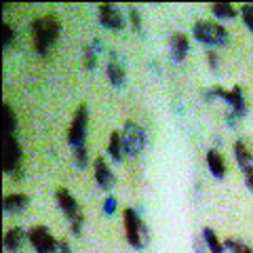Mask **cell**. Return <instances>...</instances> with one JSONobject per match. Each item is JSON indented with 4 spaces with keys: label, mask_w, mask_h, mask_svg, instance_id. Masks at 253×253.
I'll return each instance as SVG.
<instances>
[{
    "label": "cell",
    "mask_w": 253,
    "mask_h": 253,
    "mask_svg": "<svg viewBox=\"0 0 253 253\" xmlns=\"http://www.w3.org/2000/svg\"><path fill=\"white\" fill-rule=\"evenodd\" d=\"M61 23L55 15H42L32 21V41L38 55H46V51L53 46V42L59 38Z\"/></svg>",
    "instance_id": "obj_1"
},
{
    "label": "cell",
    "mask_w": 253,
    "mask_h": 253,
    "mask_svg": "<svg viewBox=\"0 0 253 253\" xmlns=\"http://www.w3.org/2000/svg\"><path fill=\"white\" fill-rule=\"evenodd\" d=\"M55 201H57L59 209L63 211V215L70 219L72 232L81 234L83 232V224H84V215L81 211V205H78L76 199L72 196V192H70L68 188H57V190H55Z\"/></svg>",
    "instance_id": "obj_2"
},
{
    "label": "cell",
    "mask_w": 253,
    "mask_h": 253,
    "mask_svg": "<svg viewBox=\"0 0 253 253\" xmlns=\"http://www.w3.org/2000/svg\"><path fill=\"white\" fill-rule=\"evenodd\" d=\"M192 36L203 44L221 46L228 42V30L217 21H196L192 26Z\"/></svg>",
    "instance_id": "obj_3"
},
{
    "label": "cell",
    "mask_w": 253,
    "mask_h": 253,
    "mask_svg": "<svg viewBox=\"0 0 253 253\" xmlns=\"http://www.w3.org/2000/svg\"><path fill=\"white\" fill-rule=\"evenodd\" d=\"M123 224H125V236L133 249H141L148 243V230L146 224L141 221L135 209H125L123 211Z\"/></svg>",
    "instance_id": "obj_4"
},
{
    "label": "cell",
    "mask_w": 253,
    "mask_h": 253,
    "mask_svg": "<svg viewBox=\"0 0 253 253\" xmlns=\"http://www.w3.org/2000/svg\"><path fill=\"white\" fill-rule=\"evenodd\" d=\"M123 150L126 156H137L146 148V133L135 121H126L123 126Z\"/></svg>",
    "instance_id": "obj_5"
},
{
    "label": "cell",
    "mask_w": 253,
    "mask_h": 253,
    "mask_svg": "<svg viewBox=\"0 0 253 253\" xmlns=\"http://www.w3.org/2000/svg\"><path fill=\"white\" fill-rule=\"evenodd\" d=\"M28 241L36 253H55L59 247V241L49 232L46 226H34L28 230Z\"/></svg>",
    "instance_id": "obj_6"
},
{
    "label": "cell",
    "mask_w": 253,
    "mask_h": 253,
    "mask_svg": "<svg viewBox=\"0 0 253 253\" xmlns=\"http://www.w3.org/2000/svg\"><path fill=\"white\" fill-rule=\"evenodd\" d=\"M86 123H89V110H86V104H81L74 110L72 125H70V131H68V141H70V146L72 148L84 144Z\"/></svg>",
    "instance_id": "obj_7"
},
{
    "label": "cell",
    "mask_w": 253,
    "mask_h": 253,
    "mask_svg": "<svg viewBox=\"0 0 253 253\" xmlns=\"http://www.w3.org/2000/svg\"><path fill=\"white\" fill-rule=\"evenodd\" d=\"M21 165V146L15 135H2V169L4 173H17Z\"/></svg>",
    "instance_id": "obj_8"
},
{
    "label": "cell",
    "mask_w": 253,
    "mask_h": 253,
    "mask_svg": "<svg viewBox=\"0 0 253 253\" xmlns=\"http://www.w3.org/2000/svg\"><path fill=\"white\" fill-rule=\"evenodd\" d=\"M213 97H221L224 101H228V106L232 108V112L236 116H243L245 112H247V104H245V95H243V89L239 84H234L230 91L221 89V86H213L211 89Z\"/></svg>",
    "instance_id": "obj_9"
},
{
    "label": "cell",
    "mask_w": 253,
    "mask_h": 253,
    "mask_svg": "<svg viewBox=\"0 0 253 253\" xmlns=\"http://www.w3.org/2000/svg\"><path fill=\"white\" fill-rule=\"evenodd\" d=\"M99 21L108 30H123L125 15L116 4H99Z\"/></svg>",
    "instance_id": "obj_10"
},
{
    "label": "cell",
    "mask_w": 253,
    "mask_h": 253,
    "mask_svg": "<svg viewBox=\"0 0 253 253\" xmlns=\"http://www.w3.org/2000/svg\"><path fill=\"white\" fill-rule=\"evenodd\" d=\"M169 49H171V59L175 63H181L186 59V55L190 51V41L184 32H175L169 41Z\"/></svg>",
    "instance_id": "obj_11"
},
{
    "label": "cell",
    "mask_w": 253,
    "mask_h": 253,
    "mask_svg": "<svg viewBox=\"0 0 253 253\" xmlns=\"http://www.w3.org/2000/svg\"><path fill=\"white\" fill-rule=\"evenodd\" d=\"M95 179H97V186L101 190H110L114 186V175H112V171H110L108 163L104 161V156L95 158Z\"/></svg>",
    "instance_id": "obj_12"
},
{
    "label": "cell",
    "mask_w": 253,
    "mask_h": 253,
    "mask_svg": "<svg viewBox=\"0 0 253 253\" xmlns=\"http://www.w3.org/2000/svg\"><path fill=\"white\" fill-rule=\"evenodd\" d=\"M234 156H236V163H239V167L243 171L253 167V150L245 139H239L234 144Z\"/></svg>",
    "instance_id": "obj_13"
},
{
    "label": "cell",
    "mask_w": 253,
    "mask_h": 253,
    "mask_svg": "<svg viewBox=\"0 0 253 253\" xmlns=\"http://www.w3.org/2000/svg\"><path fill=\"white\" fill-rule=\"evenodd\" d=\"M28 239V232L23 230L21 226H15V228H9L4 234V249L6 251H17L21 249V245L26 243Z\"/></svg>",
    "instance_id": "obj_14"
},
{
    "label": "cell",
    "mask_w": 253,
    "mask_h": 253,
    "mask_svg": "<svg viewBox=\"0 0 253 253\" xmlns=\"http://www.w3.org/2000/svg\"><path fill=\"white\" fill-rule=\"evenodd\" d=\"M28 203L30 199L26 194H21V192H13V194H6L4 196V201H2V209L4 213H19L28 207Z\"/></svg>",
    "instance_id": "obj_15"
},
{
    "label": "cell",
    "mask_w": 253,
    "mask_h": 253,
    "mask_svg": "<svg viewBox=\"0 0 253 253\" xmlns=\"http://www.w3.org/2000/svg\"><path fill=\"white\" fill-rule=\"evenodd\" d=\"M106 72H108V81L112 83L114 86H123V84H125V78H126V76H125V66H123V61L118 59L116 55L108 61Z\"/></svg>",
    "instance_id": "obj_16"
},
{
    "label": "cell",
    "mask_w": 253,
    "mask_h": 253,
    "mask_svg": "<svg viewBox=\"0 0 253 253\" xmlns=\"http://www.w3.org/2000/svg\"><path fill=\"white\" fill-rule=\"evenodd\" d=\"M207 167H209L213 177L224 179V175H226V161H224V156H221L217 150H209L207 152Z\"/></svg>",
    "instance_id": "obj_17"
},
{
    "label": "cell",
    "mask_w": 253,
    "mask_h": 253,
    "mask_svg": "<svg viewBox=\"0 0 253 253\" xmlns=\"http://www.w3.org/2000/svg\"><path fill=\"white\" fill-rule=\"evenodd\" d=\"M108 152H110V156H112V161H114V163H121V158H123V154H125L121 131H112V133H110V139H108Z\"/></svg>",
    "instance_id": "obj_18"
},
{
    "label": "cell",
    "mask_w": 253,
    "mask_h": 253,
    "mask_svg": "<svg viewBox=\"0 0 253 253\" xmlns=\"http://www.w3.org/2000/svg\"><path fill=\"white\" fill-rule=\"evenodd\" d=\"M2 135H13L15 129H17V116H15L13 108L9 104L2 106Z\"/></svg>",
    "instance_id": "obj_19"
},
{
    "label": "cell",
    "mask_w": 253,
    "mask_h": 253,
    "mask_svg": "<svg viewBox=\"0 0 253 253\" xmlns=\"http://www.w3.org/2000/svg\"><path fill=\"white\" fill-rule=\"evenodd\" d=\"M203 239H205V243H207L209 253H226L224 243L217 239V234L213 232L211 228H205V230H203Z\"/></svg>",
    "instance_id": "obj_20"
},
{
    "label": "cell",
    "mask_w": 253,
    "mask_h": 253,
    "mask_svg": "<svg viewBox=\"0 0 253 253\" xmlns=\"http://www.w3.org/2000/svg\"><path fill=\"white\" fill-rule=\"evenodd\" d=\"M209 9L213 11V15H217V17H221V19L236 17V9H234V4H230V2H213Z\"/></svg>",
    "instance_id": "obj_21"
},
{
    "label": "cell",
    "mask_w": 253,
    "mask_h": 253,
    "mask_svg": "<svg viewBox=\"0 0 253 253\" xmlns=\"http://www.w3.org/2000/svg\"><path fill=\"white\" fill-rule=\"evenodd\" d=\"M224 247H226L228 251H232V253H253V245L245 243V241H241V239H226Z\"/></svg>",
    "instance_id": "obj_22"
},
{
    "label": "cell",
    "mask_w": 253,
    "mask_h": 253,
    "mask_svg": "<svg viewBox=\"0 0 253 253\" xmlns=\"http://www.w3.org/2000/svg\"><path fill=\"white\" fill-rule=\"evenodd\" d=\"M86 163H89V152H86V146L84 144L76 146L74 148V165H76L78 169H84Z\"/></svg>",
    "instance_id": "obj_23"
},
{
    "label": "cell",
    "mask_w": 253,
    "mask_h": 253,
    "mask_svg": "<svg viewBox=\"0 0 253 253\" xmlns=\"http://www.w3.org/2000/svg\"><path fill=\"white\" fill-rule=\"evenodd\" d=\"M83 63L86 70H93L97 66V51H93V44H89L84 49V55H83Z\"/></svg>",
    "instance_id": "obj_24"
},
{
    "label": "cell",
    "mask_w": 253,
    "mask_h": 253,
    "mask_svg": "<svg viewBox=\"0 0 253 253\" xmlns=\"http://www.w3.org/2000/svg\"><path fill=\"white\" fill-rule=\"evenodd\" d=\"M13 41H15L13 26H9V23H2V46H4V49H9V46L13 44Z\"/></svg>",
    "instance_id": "obj_25"
},
{
    "label": "cell",
    "mask_w": 253,
    "mask_h": 253,
    "mask_svg": "<svg viewBox=\"0 0 253 253\" xmlns=\"http://www.w3.org/2000/svg\"><path fill=\"white\" fill-rule=\"evenodd\" d=\"M241 15H243V21H245V26H247L251 32H253V4H243L241 6Z\"/></svg>",
    "instance_id": "obj_26"
},
{
    "label": "cell",
    "mask_w": 253,
    "mask_h": 253,
    "mask_svg": "<svg viewBox=\"0 0 253 253\" xmlns=\"http://www.w3.org/2000/svg\"><path fill=\"white\" fill-rule=\"evenodd\" d=\"M126 15H129V21L135 32H141V17H139V11L135 9V6H129V11H126Z\"/></svg>",
    "instance_id": "obj_27"
},
{
    "label": "cell",
    "mask_w": 253,
    "mask_h": 253,
    "mask_svg": "<svg viewBox=\"0 0 253 253\" xmlns=\"http://www.w3.org/2000/svg\"><path fill=\"white\" fill-rule=\"evenodd\" d=\"M192 249H194V253H209L207 243H205L203 234L201 236H194V239H192Z\"/></svg>",
    "instance_id": "obj_28"
},
{
    "label": "cell",
    "mask_w": 253,
    "mask_h": 253,
    "mask_svg": "<svg viewBox=\"0 0 253 253\" xmlns=\"http://www.w3.org/2000/svg\"><path fill=\"white\" fill-rule=\"evenodd\" d=\"M114 211H116V199H114L112 194H110L108 199L104 201V213H106V215H112Z\"/></svg>",
    "instance_id": "obj_29"
},
{
    "label": "cell",
    "mask_w": 253,
    "mask_h": 253,
    "mask_svg": "<svg viewBox=\"0 0 253 253\" xmlns=\"http://www.w3.org/2000/svg\"><path fill=\"white\" fill-rule=\"evenodd\" d=\"M245 184H247V188L253 192V167H249L247 171H245Z\"/></svg>",
    "instance_id": "obj_30"
},
{
    "label": "cell",
    "mask_w": 253,
    "mask_h": 253,
    "mask_svg": "<svg viewBox=\"0 0 253 253\" xmlns=\"http://www.w3.org/2000/svg\"><path fill=\"white\" fill-rule=\"evenodd\" d=\"M207 59H209L211 70H215V68H217V55L213 53V51H209V53H207Z\"/></svg>",
    "instance_id": "obj_31"
},
{
    "label": "cell",
    "mask_w": 253,
    "mask_h": 253,
    "mask_svg": "<svg viewBox=\"0 0 253 253\" xmlns=\"http://www.w3.org/2000/svg\"><path fill=\"white\" fill-rule=\"evenodd\" d=\"M57 251H59V253H70V245H68V241H59Z\"/></svg>",
    "instance_id": "obj_32"
}]
</instances>
